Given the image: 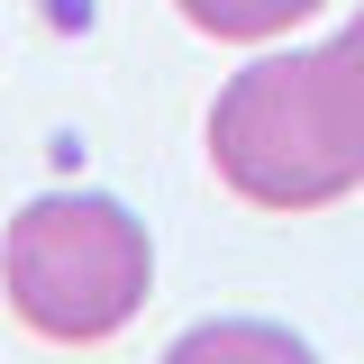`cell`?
Returning <instances> with one entry per match:
<instances>
[{
  "mask_svg": "<svg viewBox=\"0 0 364 364\" xmlns=\"http://www.w3.org/2000/svg\"><path fill=\"white\" fill-rule=\"evenodd\" d=\"M210 164L255 210H328L364 182V9L328 46L255 55L210 100Z\"/></svg>",
  "mask_w": 364,
  "mask_h": 364,
  "instance_id": "6da1fadb",
  "label": "cell"
},
{
  "mask_svg": "<svg viewBox=\"0 0 364 364\" xmlns=\"http://www.w3.org/2000/svg\"><path fill=\"white\" fill-rule=\"evenodd\" d=\"M0 291L55 346L119 337L155 291V237L109 191H46L0 237Z\"/></svg>",
  "mask_w": 364,
  "mask_h": 364,
  "instance_id": "7a4b0ae2",
  "label": "cell"
},
{
  "mask_svg": "<svg viewBox=\"0 0 364 364\" xmlns=\"http://www.w3.org/2000/svg\"><path fill=\"white\" fill-rule=\"evenodd\" d=\"M164 364H318V355L282 318H200L164 346Z\"/></svg>",
  "mask_w": 364,
  "mask_h": 364,
  "instance_id": "3957f363",
  "label": "cell"
},
{
  "mask_svg": "<svg viewBox=\"0 0 364 364\" xmlns=\"http://www.w3.org/2000/svg\"><path fill=\"white\" fill-rule=\"evenodd\" d=\"M173 9L200 37H219V46H264V37H282V28L318 18L328 0H173Z\"/></svg>",
  "mask_w": 364,
  "mask_h": 364,
  "instance_id": "277c9868",
  "label": "cell"
}]
</instances>
